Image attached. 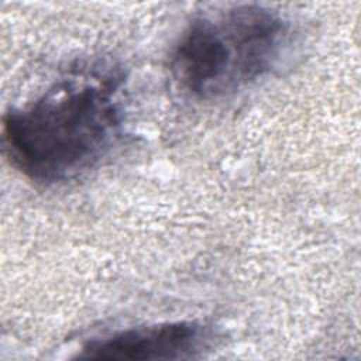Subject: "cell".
I'll list each match as a JSON object with an SVG mask.
<instances>
[{
    "label": "cell",
    "mask_w": 361,
    "mask_h": 361,
    "mask_svg": "<svg viewBox=\"0 0 361 361\" xmlns=\"http://www.w3.org/2000/svg\"><path fill=\"white\" fill-rule=\"evenodd\" d=\"M121 78L110 68L80 69L35 102L3 118L11 164L41 183L71 179L93 168L121 133Z\"/></svg>",
    "instance_id": "obj_1"
},
{
    "label": "cell",
    "mask_w": 361,
    "mask_h": 361,
    "mask_svg": "<svg viewBox=\"0 0 361 361\" xmlns=\"http://www.w3.org/2000/svg\"><path fill=\"white\" fill-rule=\"evenodd\" d=\"M171 71L183 90L196 97H214L238 89L234 51L217 16L193 18L180 34Z\"/></svg>",
    "instance_id": "obj_2"
},
{
    "label": "cell",
    "mask_w": 361,
    "mask_h": 361,
    "mask_svg": "<svg viewBox=\"0 0 361 361\" xmlns=\"http://www.w3.org/2000/svg\"><path fill=\"white\" fill-rule=\"evenodd\" d=\"M210 330L196 322H168L133 327L94 338L83 347L92 360H183L207 350Z\"/></svg>",
    "instance_id": "obj_3"
},
{
    "label": "cell",
    "mask_w": 361,
    "mask_h": 361,
    "mask_svg": "<svg viewBox=\"0 0 361 361\" xmlns=\"http://www.w3.org/2000/svg\"><path fill=\"white\" fill-rule=\"evenodd\" d=\"M235 54L240 86L267 75L288 42L289 24L276 11L241 4L219 14Z\"/></svg>",
    "instance_id": "obj_4"
}]
</instances>
